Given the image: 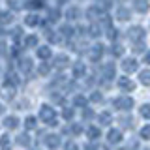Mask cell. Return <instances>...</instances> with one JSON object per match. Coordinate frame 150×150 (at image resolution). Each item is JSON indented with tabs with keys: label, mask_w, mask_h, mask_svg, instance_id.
Returning a JSON list of instances; mask_svg holds the SVG:
<instances>
[{
	"label": "cell",
	"mask_w": 150,
	"mask_h": 150,
	"mask_svg": "<svg viewBox=\"0 0 150 150\" xmlns=\"http://www.w3.org/2000/svg\"><path fill=\"white\" fill-rule=\"evenodd\" d=\"M115 105L118 107V109H131L133 100H131V98H118V100L115 101Z\"/></svg>",
	"instance_id": "obj_1"
},
{
	"label": "cell",
	"mask_w": 150,
	"mask_h": 150,
	"mask_svg": "<svg viewBox=\"0 0 150 150\" xmlns=\"http://www.w3.org/2000/svg\"><path fill=\"white\" fill-rule=\"evenodd\" d=\"M128 36L131 38V40H141V38L144 36V30H143L141 26H133V28L129 30V34H128Z\"/></svg>",
	"instance_id": "obj_2"
},
{
	"label": "cell",
	"mask_w": 150,
	"mask_h": 150,
	"mask_svg": "<svg viewBox=\"0 0 150 150\" xmlns=\"http://www.w3.org/2000/svg\"><path fill=\"white\" fill-rule=\"evenodd\" d=\"M122 68H124V71H135V69H137V62H135L133 58L126 60V62L122 64Z\"/></svg>",
	"instance_id": "obj_3"
},
{
	"label": "cell",
	"mask_w": 150,
	"mask_h": 150,
	"mask_svg": "<svg viewBox=\"0 0 150 150\" xmlns=\"http://www.w3.org/2000/svg\"><path fill=\"white\" fill-rule=\"evenodd\" d=\"M135 9L141 13H146L148 11V4L144 2V0H135Z\"/></svg>",
	"instance_id": "obj_4"
},
{
	"label": "cell",
	"mask_w": 150,
	"mask_h": 150,
	"mask_svg": "<svg viewBox=\"0 0 150 150\" xmlns=\"http://www.w3.org/2000/svg\"><path fill=\"white\" fill-rule=\"evenodd\" d=\"M120 88H122V90H133V88H135V84L133 83H131L129 81V79H120Z\"/></svg>",
	"instance_id": "obj_5"
},
{
	"label": "cell",
	"mask_w": 150,
	"mask_h": 150,
	"mask_svg": "<svg viewBox=\"0 0 150 150\" xmlns=\"http://www.w3.org/2000/svg\"><path fill=\"white\" fill-rule=\"evenodd\" d=\"M120 131H116V129H112L111 131V133H109V141H111V143H120Z\"/></svg>",
	"instance_id": "obj_6"
},
{
	"label": "cell",
	"mask_w": 150,
	"mask_h": 150,
	"mask_svg": "<svg viewBox=\"0 0 150 150\" xmlns=\"http://www.w3.org/2000/svg\"><path fill=\"white\" fill-rule=\"evenodd\" d=\"M141 83L146 84V86H150V71H143V73H141Z\"/></svg>",
	"instance_id": "obj_7"
},
{
	"label": "cell",
	"mask_w": 150,
	"mask_h": 150,
	"mask_svg": "<svg viewBox=\"0 0 150 150\" xmlns=\"http://www.w3.org/2000/svg\"><path fill=\"white\" fill-rule=\"evenodd\" d=\"M118 19H120V21L129 19V11H128V9H124V8H120V9H118Z\"/></svg>",
	"instance_id": "obj_8"
},
{
	"label": "cell",
	"mask_w": 150,
	"mask_h": 150,
	"mask_svg": "<svg viewBox=\"0 0 150 150\" xmlns=\"http://www.w3.org/2000/svg\"><path fill=\"white\" fill-rule=\"evenodd\" d=\"M141 115H143L144 118H150V105H143V107H141Z\"/></svg>",
	"instance_id": "obj_9"
},
{
	"label": "cell",
	"mask_w": 150,
	"mask_h": 150,
	"mask_svg": "<svg viewBox=\"0 0 150 150\" xmlns=\"http://www.w3.org/2000/svg\"><path fill=\"white\" fill-rule=\"evenodd\" d=\"M141 135H143V139H150V124L141 129Z\"/></svg>",
	"instance_id": "obj_10"
},
{
	"label": "cell",
	"mask_w": 150,
	"mask_h": 150,
	"mask_svg": "<svg viewBox=\"0 0 150 150\" xmlns=\"http://www.w3.org/2000/svg\"><path fill=\"white\" fill-rule=\"evenodd\" d=\"M109 122H111V116L107 115V112H103L101 115V124H109Z\"/></svg>",
	"instance_id": "obj_11"
},
{
	"label": "cell",
	"mask_w": 150,
	"mask_h": 150,
	"mask_svg": "<svg viewBox=\"0 0 150 150\" xmlns=\"http://www.w3.org/2000/svg\"><path fill=\"white\" fill-rule=\"evenodd\" d=\"M41 115H43V118H49V116H53V111H47V109H43V111H41Z\"/></svg>",
	"instance_id": "obj_12"
},
{
	"label": "cell",
	"mask_w": 150,
	"mask_h": 150,
	"mask_svg": "<svg viewBox=\"0 0 150 150\" xmlns=\"http://www.w3.org/2000/svg\"><path fill=\"white\" fill-rule=\"evenodd\" d=\"M15 122H17L15 118H8L6 120V126H8V128H13V126H15Z\"/></svg>",
	"instance_id": "obj_13"
},
{
	"label": "cell",
	"mask_w": 150,
	"mask_h": 150,
	"mask_svg": "<svg viewBox=\"0 0 150 150\" xmlns=\"http://www.w3.org/2000/svg\"><path fill=\"white\" fill-rule=\"evenodd\" d=\"M88 133L92 135V139H96L98 135H100V131H98V129H94V128H90V131H88Z\"/></svg>",
	"instance_id": "obj_14"
},
{
	"label": "cell",
	"mask_w": 150,
	"mask_h": 150,
	"mask_svg": "<svg viewBox=\"0 0 150 150\" xmlns=\"http://www.w3.org/2000/svg\"><path fill=\"white\" fill-rule=\"evenodd\" d=\"M51 54V51H47V49H40V56H43V58H45V56H49Z\"/></svg>",
	"instance_id": "obj_15"
},
{
	"label": "cell",
	"mask_w": 150,
	"mask_h": 150,
	"mask_svg": "<svg viewBox=\"0 0 150 150\" xmlns=\"http://www.w3.org/2000/svg\"><path fill=\"white\" fill-rule=\"evenodd\" d=\"M26 126H28V128H32V126H36V120H34V118L30 116V118L26 120Z\"/></svg>",
	"instance_id": "obj_16"
},
{
	"label": "cell",
	"mask_w": 150,
	"mask_h": 150,
	"mask_svg": "<svg viewBox=\"0 0 150 150\" xmlns=\"http://www.w3.org/2000/svg\"><path fill=\"white\" fill-rule=\"evenodd\" d=\"M144 62H146V64H150V53H148L146 56H144Z\"/></svg>",
	"instance_id": "obj_17"
}]
</instances>
